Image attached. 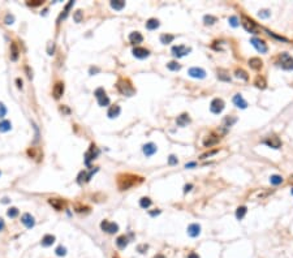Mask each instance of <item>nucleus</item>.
<instances>
[{
  "instance_id": "nucleus-1",
  "label": "nucleus",
  "mask_w": 293,
  "mask_h": 258,
  "mask_svg": "<svg viewBox=\"0 0 293 258\" xmlns=\"http://www.w3.org/2000/svg\"><path fill=\"white\" fill-rule=\"evenodd\" d=\"M117 89H119V91L121 93V94L126 95V97H132L136 93L134 87L132 86V84L128 80H120L117 82Z\"/></svg>"
},
{
  "instance_id": "nucleus-2",
  "label": "nucleus",
  "mask_w": 293,
  "mask_h": 258,
  "mask_svg": "<svg viewBox=\"0 0 293 258\" xmlns=\"http://www.w3.org/2000/svg\"><path fill=\"white\" fill-rule=\"evenodd\" d=\"M279 64L280 67L285 69V70H291L293 69V58L288 52H283L279 55Z\"/></svg>"
},
{
  "instance_id": "nucleus-3",
  "label": "nucleus",
  "mask_w": 293,
  "mask_h": 258,
  "mask_svg": "<svg viewBox=\"0 0 293 258\" xmlns=\"http://www.w3.org/2000/svg\"><path fill=\"white\" fill-rule=\"evenodd\" d=\"M136 179H138V177L129 176V175H125V176H120V177H119V186H120V189H121V190L129 189L132 185L136 184Z\"/></svg>"
},
{
  "instance_id": "nucleus-4",
  "label": "nucleus",
  "mask_w": 293,
  "mask_h": 258,
  "mask_svg": "<svg viewBox=\"0 0 293 258\" xmlns=\"http://www.w3.org/2000/svg\"><path fill=\"white\" fill-rule=\"evenodd\" d=\"M241 24L244 26V29L249 33H255L257 31V24L254 22V20H251L250 17H247V16L242 14L241 16Z\"/></svg>"
},
{
  "instance_id": "nucleus-5",
  "label": "nucleus",
  "mask_w": 293,
  "mask_h": 258,
  "mask_svg": "<svg viewBox=\"0 0 293 258\" xmlns=\"http://www.w3.org/2000/svg\"><path fill=\"white\" fill-rule=\"evenodd\" d=\"M272 193V190H270V189H255L253 192V193H250V196H249V198L253 200V201H257V200H264V198H267V197Z\"/></svg>"
},
{
  "instance_id": "nucleus-6",
  "label": "nucleus",
  "mask_w": 293,
  "mask_h": 258,
  "mask_svg": "<svg viewBox=\"0 0 293 258\" xmlns=\"http://www.w3.org/2000/svg\"><path fill=\"white\" fill-rule=\"evenodd\" d=\"M95 97H97V99H98V103H99V106H108L109 104V98L106 95V91H104V89H102V87H99V89L95 90Z\"/></svg>"
},
{
  "instance_id": "nucleus-7",
  "label": "nucleus",
  "mask_w": 293,
  "mask_h": 258,
  "mask_svg": "<svg viewBox=\"0 0 293 258\" xmlns=\"http://www.w3.org/2000/svg\"><path fill=\"white\" fill-rule=\"evenodd\" d=\"M250 43H251L254 47H255V50H257L258 52H261V54H266V52L268 51V47H267L266 43H264V41L259 39V38H255V37L251 38Z\"/></svg>"
},
{
  "instance_id": "nucleus-8",
  "label": "nucleus",
  "mask_w": 293,
  "mask_h": 258,
  "mask_svg": "<svg viewBox=\"0 0 293 258\" xmlns=\"http://www.w3.org/2000/svg\"><path fill=\"white\" fill-rule=\"evenodd\" d=\"M225 107V104L223 102V99H220V98H215V99L211 102V106H210V109H211V112L212 113H216L219 115L220 112L224 109Z\"/></svg>"
},
{
  "instance_id": "nucleus-9",
  "label": "nucleus",
  "mask_w": 293,
  "mask_h": 258,
  "mask_svg": "<svg viewBox=\"0 0 293 258\" xmlns=\"http://www.w3.org/2000/svg\"><path fill=\"white\" fill-rule=\"evenodd\" d=\"M192 51V48L189 47H186V46H173L172 47V54H173V56L176 58H182V56H185V55H188Z\"/></svg>"
},
{
  "instance_id": "nucleus-10",
  "label": "nucleus",
  "mask_w": 293,
  "mask_h": 258,
  "mask_svg": "<svg viewBox=\"0 0 293 258\" xmlns=\"http://www.w3.org/2000/svg\"><path fill=\"white\" fill-rule=\"evenodd\" d=\"M101 228L103 231H106L107 233H116L119 231V226L116 223H112V222H108V220H103L101 223Z\"/></svg>"
},
{
  "instance_id": "nucleus-11",
  "label": "nucleus",
  "mask_w": 293,
  "mask_h": 258,
  "mask_svg": "<svg viewBox=\"0 0 293 258\" xmlns=\"http://www.w3.org/2000/svg\"><path fill=\"white\" fill-rule=\"evenodd\" d=\"M263 144L270 146V147H272V149H279V147L281 146V141H280L279 137L271 136V137H268V138H266L263 141Z\"/></svg>"
},
{
  "instance_id": "nucleus-12",
  "label": "nucleus",
  "mask_w": 293,
  "mask_h": 258,
  "mask_svg": "<svg viewBox=\"0 0 293 258\" xmlns=\"http://www.w3.org/2000/svg\"><path fill=\"white\" fill-rule=\"evenodd\" d=\"M189 76L193 78H204L206 77V72L202 69V68H198V67H193L189 69Z\"/></svg>"
},
{
  "instance_id": "nucleus-13",
  "label": "nucleus",
  "mask_w": 293,
  "mask_h": 258,
  "mask_svg": "<svg viewBox=\"0 0 293 258\" xmlns=\"http://www.w3.org/2000/svg\"><path fill=\"white\" fill-rule=\"evenodd\" d=\"M21 222H22V224L26 228H33V227H34V224H35L34 218H33L30 214H27V212L21 216Z\"/></svg>"
},
{
  "instance_id": "nucleus-14",
  "label": "nucleus",
  "mask_w": 293,
  "mask_h": 258,
  "mask_svg": "<svg viewBox=\"0 0 293 258\" xmlns=\"http://www.w3.org/2000/svg\"><path fill=\"white\" fill-rule=\"evenodd\" d=\"M218 142H219V136L211 133V134H208L206 138L203 140V145L206 146V147H210V146H212V145H216Z\"/></svg>"
},
{
  "instance_id": "nucleus-15",
  "label": "nucleus",
  "mask_w": 293,
  "mask_h": 258,
  "mask_svg": "<svg viewBox=\"0 0 293 258\" xmlns=\"http://www.w3.org/2000/svg\"><path fill=\"white\" fill-rule=\"evenodd\" d=\"M133 55L138 59H145L150 55V51L143 47H136V48H133Z\"/></svg>"
},
{
  "instance_id": "nucleus-16",
  "label": "nucleus",
  "mask_w": 293,
  "mask_h": 258,
  "mask_svg": "<svg viewBox=\"0 0 293 258\" xmlns=\"http://www.w3.org/2000/svg\"><path fill=\"white\" fill-rule=\"evenodd\" d=\"M233 103H235V106L239 107V108H246L247 107V102L242 98L241 94H236L233 97Z\"/></svg>"
},
{
  "instance_id": "nucleus-17",
  "label": "nucleus",
  "mask_w": 293,
  "mask_h": 258,
  "mask_svg": "<svg viewBox=\"0 0 293 258\" xmlns=\"http://www.w3.org/2000/svg\"><path fill=\"white\" fill-rule=\"evenodd\" d=\"M249 65H250V68L254 69V70H259L262 68V65H263V62L259 58H251V59H249Z\"/></svg>"
},
{
  "instance_id": "nucleus-18",
  "label": "nucleus",
  "mask_w": 293,
  "mask_h": 258,
  "mask_svg": "<svg viewBox=\"0 0 293 258\" xmlns=\"http://www.w3.org/2000/svg\"><path fill=\"white\" fill-rule=\"evenodd\" d=\"M188 233H189V236H192V237H197V236L201 233V226L200 224H196V223L190 224V226L188 227Z\"/></svg>"
},
{
  "instance_id": "nucleus-19",
  "label": "nucleus",
  "mask_w": 293,
  "mask_h": 258,
  "mask_svg": "<svg viewBox=\"0 0 293 258\" xmlns=\"http://www.w3.org/2000/svg\"><path fill=\"white\" fill-rule=\"evenodd\" d=\"M156 146L154 145V144H146L145 146H143V154H145L146 157H151V155H154L156 153Z\"/></svg>"
},
{
  "instance_id": "nucleus-20",
  "label": "nucleus",
  "mask_w": 293,
  "mask_h": 258,
  "mask_svg": "<svg viewBox=\"0 0 293 258\" xmlns=\"http://www.w3.org/2000/svg\"><path fill=\"white\" fill-rule=\"evenodd\" d=\"M189 123H190V117L188 113H182L176 119V124H177L179 127H185V125H188Z\"/></svg>"
},
{
  "instance_id": "nucleus-21",
  "label": "nucleus",
  "mask_w": 293,
  "mask_h": 258,
  "mask_svg": "<svg viewBox=\"0 0 293 258\" xmlns=\"http://www.w3.org/2000/svg\"><path fill=\"white\" fill-rule=\"evenodd\" d=\"M129 41H130V43L136 45V43H141L143 41V37L140 31H133L129 34Z\"/></svg>"
},
{
  "instance_id": "nucleus-22",
  "label": "nucleus",
  "mask_w": 293,
  "mask_h": 258,
  "mask_svg": "<svg viewBox=\"0 0 293 258\" xmlns=\"http://www.w3.org/2000/svg\"><path fill=\"white\" fill-rule=\"evenodd\" d=\"M49 205H51L52 207H55L56 210H63V207L65 206V202L63 200H60V198H49Z\"/></svg>"
},
{
  "instance_id": "nucleus-23",
  "label": "nucleus",
  "mask_w": 293,
  "mask_h": 258,
  "mask_svg": "<svg viewBox=\"0 0 293 258\" xmlns=\"http://www.w3.org/2000/svg\"><path fill=\"white\" fill-rule=\"evenodd\" d=\"M52 93H53V97L56 98V99H59V98L63 95V93H64V85L61 84V82H57V84L53 86Z\"/></svg>"
},
{
  "instance_id": "nucleus-24",
  "label": "nucleus",
  "mask_w": 293,
  "mask_h": 258,
  "mask_svg": "<svg viewBox=\"0 0 293 258\" xmlns=\"http://www.w3.org/2000/svg\"><path fill=\"white\" fill-rule=\"evenodd\" d=\"M120 112H121V108L119 107V106H116V104H115V106H111V107H109V109H108V117L109 119H113V117H117L119 116V115H120Z\"/></svg>"
},
{
  "instance_id": "nucleus-25",
  "label": "nucleus",
  "mask_w": 293,
  "mask_h": 258,
  "mask_svg": "<svg viewBox=\"0 0 293 258\" xmlns=\"http://www.w3.org/2000/svg\"><path fill=\"white\" fill-rule=\"evenodd\" d=\"M18 55H20V51H18V47L17 45L13 42L12 45H10V59L13 60V62H16V60L18 59Z\"/></svg>"
},
{
  "instance_id": "nucleus-26",
  "label": "nucleus",
  "mask_w": 293,
  "mask_h": 258,
  "mask_svg": "<svg viewBox=\"0 0 293 258\" xmlns=\"http://www.w3.org/2000/svg\"><path fill=\"white\" fill-rule=\"evenodd\" d=\"M116 245H117L119 249H125V246L128 245V237H125V236H120L116 240Z\"/></svg>"
},
{
  "instance_id": "nucleus-27",
  "label": "nucleus",
  "mask_w": 293,
  "mask_h": 258,
  "mask_svg": "<svg viewBox=\"0 0 293 258\" xmlns=\"http://www.w3.org/2000/svg\"><path fill=\"white\" fill-rule=\"evenodd\" d=\"M55 243V236L52 235H46L45 237L42 239V245L43 246H51Z\"/></svg>"
},
{
  "instance_id": "nucleus-28",
  "label": "nucleus",
  "mask_w": 293,
  "mask_h": 258,
  "mask_svg": "<svg viewBox=\"0 0 293 258\" xmlns=\"http://www.w3.org/2000/svg\"><path fill=\"white\" fill-rule=\"evenodd\" d=\"M146 27L148 30H155V29H158V27H159V21L156 18H150L146 22Z\"/></svg>"
},
{
  "instance_id": "nucleus-29",
  "label": "nucleus",
  "mask_w": 293,
  "mask_h": 258,
  "mask_svg": "<svg viewBox=\"0 0 293 258\" xmlns=\"http://www.w3.org/2000/svg\"><path fill=\"white\" fill-rule=\"evenodd\" d=\"M283 181H284V179L281 177L280 175H272V176L270 177V183L272 185H280Z\"/></svg>"
},
{
  "instance_id": "nucleus-30",
  "label": "nucleus",
  "mask_w": 293,
  "mask_h": 258,
  "mask_svg": "<svg viewBox=\"0 0 293 258\" xmlns=\"http://www.w3.org/2000/svg\"><path fill=\"white\" fill-rule=\"evenodd\" d=\"M111 7L116 10H121L125 7V2H121V0H113V2H111Z\"/></svg>"
},
{
  "instance_id": "nucleus-31",
  "label": "nucleus",
  "mask_w": 293,
  "mask_h": 258,
  "mask_svg": "<svg viewBox=\"0 0 293 258\" xmlns=\"http://www.w3.org/2000/svg\"><path fill=\"white\" fill-rule=\"evenodd\" d=\"M12 129V124H10V121H8V120H4V121L0 123V132H8Z\"/></svg>"
},
{
  "instance_id": "nucleus-32",
  "label": "nucleus",
  "mask_w": 293,
  "mask_h": 258,
  "mask_svg": "<svg viewBox=\"0 0 293 258\" xmlns=\"http://www.w3.org/2000/svg\"><path fill=\"white\" fill-rule=\"evenodd\" d=\"M246 210H247V208H246L245 206H240V207H239V208H237V210H236V218L239 219V220H241V219H242V218L245 216V214H246Z\"/></svg>"
},
{
  "instance_id": "nucleus-33",
  "label": "nucleus",
  "mask_w": 293,
  "mask_h": 258,
  "mask_svg": "<svg viewBox=\"0 0 293 258\" xmlns=\"http://www.w3.org/2000/svg\"><path fill=\"white\" fill-rule=\"evenodd\" d=\"M173 39H175V37L171 35V34H163V35H160V42H162L163 45H168V43H171Z\"/></svg>"
},
{
  "instance_id": "nucleus-34",
  "label": "nucleus",
  "mask_w": 293,
  "mask_h": 258,
  "mask_svg": "<svg viewBox=\"0 0 293 258\" xmlns=\"http://www.w3.org/2000/svg\"><path fill=\"white\" fill-rule=\"evenodd\" d=\"M255 86L259 87V89H264V87H266V81H264V78L261 77V76H258L255 78Z\"/></svg>"
},
{
  "instance_id": "nucleus-35",
  "label": "nucleus",
  "mask_w": 293,
  "mask_h": 258,
  "mask_svg": "<svg viewBox=\"0 0 293 258\" xmlns=\"http://www.w3.org/2000/svg\"><path fill=\"white\" fill-rule=\"evenodd\" d=\"M140 205H141V207H143V208H147L148 206L151 205V200L148 198V197H142V198L140 200Z\"/></svg>"
},
{
  "instance_id": "nucleus-36",
  "label": "nucleus",
  "mask_w": 293,
  "mask_h": 258,
  "mask_svg": "<svg viewBox=\"0 0 293 258\" xmlns=\"http://www.w3.org/2000/svg\"><path fill=\"white\" fill-rule=\"evenodd\" d=\"M236 77L242 78V80H245V81H247V80H249V76H247V73L245 72V70H242V69H237V70H236Z\"/></svg>"
},
{
  "instance_id": "nucleus-37",
  "label": "nucleus",
  "mask_w": 293,
  "mask_h": 258,
  "mask_svg": "<svg viewBox=\"0 0 293 258\" xmlns=\"http://www.w3.org/2000/svg\"><path fill=\"white\" fill-rule=\"evenodd\" d=\"M167 68L169 69V70H180V68H181V65L177 63V62H171V63H168L167 64Z\"/></svg>"
},
{
  "instance_id": "nucleus-38",
  "label": "nucleus",
  "mask_w": 293,
  "mask_h": 258,
  "mask_svg": "<svg viewBox=\"0 0 293 258\" xmlns=\"http://www.w3.org/2000/svg\"><path fill=\"white\" fill-rule=\"evenodd\" d=\"M218 78H219V80H222V81H227V82H229V81H231L229 74H227L225 72H223V70H219V72H218Z\"/></svg>"
},
{
  "instance_id": "nucleus-39",
  "label": "nucleus",
  "mask_w": 293,
  "mask_h": 258,
  "mask_svg": "<svg viewBox=\"0 0 293 258\" xmlns=\"http://www.w3.org/2000/svg\"><path fill=\"white\" fill-rule=\"evenodd\" d=\"M203 21H204V24L206 25H212V24H215L216 22V17H214V16H204V18H203Z\"/></svg>"
},
{
  "instance_id": "nucleus-40",
  "label": "nucleus",
  "mask_w": 293,
  "mask_h": 258,
  "mask_svg": "<svg viewBox=\"0 0 293 258\" xmlns=\"http://www.w3.org/2000/svg\"><path fill=\"white\" fill-rule=\"evenodd\" d=\"M18 215V210L16 207H12V208H9L8 210V216H10V218H16Z\"/></svg>"
},
{
  "instance_id": "nucleus-41",
  "label": "nucleus",
  "mask_w": 293,
  "mask_h": 258,
  "mask_svg": "<svg viewBox=\"0 0 293 258\" xmlns=\"http://www.w3.org/2000/svg\"><path fill=\"white\" fill-rule=\"evenodd\" d=\"M228 21H229V24H231L232 26H233V27H237V26H239V20H237L236 16H231Z\"/></svg>"
},
{
  "instance_id": "nucleus-42",
  "label": "nucleus",
  "mask_w": 293,
  "mask_h": 258,
  "mask_svg": "<svg viewBox=\"0 0 293 258\" xmlns=\"http://www.w3.org/2000/svg\"><path fill=\"white\" fill-rule=\"evenodd\" d=\"M55 252H56V254H57V256H60V257L67 254V249H65L64 246H59V248H57L56 250H55Z\"/></svg>"
},
{
  "instance_id": "nucleus-43",
  "label": "nucleus",
  "mask_w": 293,
  "mask_h": 258,
  "mask_svg": "<svg viewBox=\"0 0 293 258\" xmlns=\"http://www.w3.org/2000/svg\"><path fill=\"white\" fill-rule=\"evenodd\" d=\"M73 18H74L76 22H81V20H82V12L81 10H77V12L74 13V16H73Z\"/></svg>"
},
{
  "instance_id": "nucleus-44",
  "label": "nucleus",
  "mask_w": 293,
  "mask_h": 258,
  "mask_svg": "<svg viewBox=\"0 0 293 258\" xmlns=\"http://www.w3.org/2000/svg\"><path fill=\"white\" fill-rule=\"evenodd\" d=\"M218 153V150H212V151H207V153H204V154H202L201 155V159H206V158H208V157H211V155H214V154H216Z\"/></svg>"
},
{
  "instance_id": "nucleus-45",
  "label": "nucleus",
  "mask_w": 293,
  "mask_h": 258,
  "mask_svg": "<svg viewBox=\"0 0 293 258\" xmlns=\"http://www.w3.org/2000/svg\"><path fill=\"white\" fill-rule=\"evenodd\" d=\"M268 16H270V10H267V9H263L259 12V17L261 18H267Z\"/></svg>"
},
{
  "instance_id": "nucleus-46",
  "label": "nucleus",
  "mask_w": 293,
  "mask_h": 258,
  "mask_svg": "<svg viewBox=\"0 0 293 258\" xmlns=\"http://www.w3.org/2000/svg\"><path fill=\"white\" fill-rule=\"evenodd\" d=\"M5 113H7V108H5L3 103H0V117H4Z\"/></svg>"
},
{
  "instance_id": "nucleus-47",
  "label": "nucleus",
  "mask_w": 293,
  "mask_h": 258,
  "mask_svg": "<svg viewBox=\"0 0 293 258\" xmlns=\"http://www.w3.org/2000/svg\"><path fill=\"white\" fill-rule=\"evenodd\" d=\"M13 21H14V17H13V16L7 14V17H5V24H7V25H10V24H13Z\"/></svg>"
},
{
  "instance_id": "nucleus-48",
  "label": "nucleus",
  "mask_w": 293,
  "mask_h": 258,
  "mask_svg": "<svg viewBox=\"0 0 293 258\" xmlns=\"http://www.w3.org/2000/svg\"><path fill=\"white\" fill-rule=\"evenodd\" d=\"M168 163L172 164V166H173V164H177V158H176L175 155H171L169 159H168Z\"/></svg>"
},
{
  "instance_id": "nucleus-49",
  "label": "nucleus",
  "mask_w": 293,
  "mask_h": 258,
  "mask_svg": "<svg viewBox=\"0 0 293 258\" xmlns=\"http://www.w3.org/2000/svg\"><path fill=\"white\" fill-rule=\"evenodd\" d=\"M53 43H49L48 45V55H52V52H53Z\"/></svg>"
},
{
  "instance_id": "nucleus-50",
  "label": "nucleus",
  "mask_w": 293,
  "mask_h": 258,
  "mask_svg": "<svg viewBox=\"0 0 293 258\" xmlns=\"http://www.w3.org/2000/svg\"><path fill=\"white\" fill-rule=\"evenodd\" d=\"M192 188H193V185L192 184H188V185H185V189H184V192L185 193H188L189 190H192Z\"/></svg>"
},
{
  "instance_id": "nucleus-51",
  "label": "nucleus",
  "mask_w": 293,
  "mask_h": 258,
  "mask_svg": "<svg viewBox=\"0 0 293 258\" xmlns=\"http://www.w3.org/2000/svg\"><path fill=\"white\" fill-rule=\"evenodd\" d=\"M147 249V245H140L138 246V250L141 252V253H143V250H146Z\"/></svg>"
},
{
  "instance_id": "nucleus-52",
  "label": "nucleus",
  "mask_w": 293,
  "mask_h": 258,
  "mask_svg": "<svg viewBox=\"0 0 293 258\" xmlns=\"http://www.w3.org/2000/svg\"><path fill=\"white\" fill-rule=\"evenodd\" d=\"M188 258H200V256H198L197 253H190L189 256H188Z\"/></svg>"
},
{
  "instance_id": "nucleus-53",
  "label": "nucleus",
  "mask_w": 293,
  "mask_h": 258,
  "mask_svg": "<svg viewBox=\"0 0 293 258\" xmlns=\"http://www.w3.org/2000/svg\"><path fill=\"white\" fill-rule=\"evenodd\" d=\"M3 228H4V220L0 218V231H3Z\"/></svg>"
},
{
  "instance_id": "nucleus-54",
  "label": "nucleus",
  "mask_w": 293,
  "mask_h": 258,
  "mask_svg": "<svg viewBox=\"0 0 293 258\" xmlns=\"http://www.w3.org/2000/svg\"><path fill=\"white\" fill-rule=\"evenodd\" d=\"M16 82H17V86H18V87H22V81H21L20 78L16 80Z\"/></svg>"
},
{
  "instance_id": "nucleus-55",
  "label": "nucleus",
  "mask_w": 293,
  "mask_h": 258,
  "mask_svg": "<svg viewBox=\"0 0 293 258\" xmlns=\"http://www.w3.org/2000/svg\"><path fill=\"white\" fill-rule=\"evenodd\" d=\"M194 166H196V163H188L185 167H186V168H189V167H194Z\"/></svg>"
},
{
  "instance_id": "nucleus-56",
  "label": "nucleus",
  "mask_w": 293,
  "mask_h": 258,
  "mask_svg": "<svg viewBox=\"0 0 293 258\" xmlns=\"http://www.w3.org/2000/svg\"><path fill=\"white\" fill-rule=\"evenodd\" d=\"M151 215L154 216V215H158V214H160V210H156V211H152V212H150Z\"/></svg>"
},
{
  "instance_id": "nucleus-57",
  "label": "nucleus",
  "mask_w": 293,
  "mask_h": 258,
  "mask_svg": "<svg viewBox=\"0 0 293 258\" xmlns=\"http://www.w3.org/2000/svg\"><path fill=\"white\" fill-rule=\"evenodd\" d=\"M98 70H99L98 68H90V73L93 74V72H98Z\"/></svg>"
},
{
  "instance_id": "nucleus-58",
  "label": "nucleus",
  "mask_w": 293,
  "mask_h": 258,
  "mask_svg": "<svg viewBox=\"0 0 293 258\" xmlns=\"http://www.w3.org/2000/svg\"><path fill=\"white\" fill-rule=\"evenodd\" d=\"M154 258H165V257H164L163 254H156V256L154 257Z\"/></svg>"
},
{
  "instance_id": "nucleus-59",
  "label": "nucleus",
  "mask_w": 293,
  "mask_h": 258,
  "mask_svg": "<svg viewBox=\"0 0 293 258\" xmlns=\"http://www.w3.org/2000/svg\"><path fill=\"white\" fill-rule=\"evenodd\" d=\"M291 193H292V194H293V188H292V190H291Z\"/></svg>"
}]
</instances>
